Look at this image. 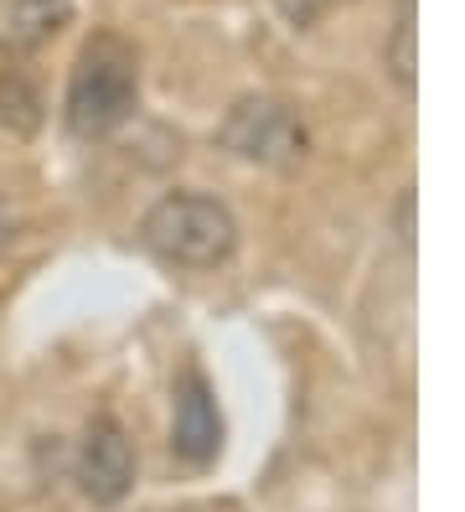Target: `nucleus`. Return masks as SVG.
Returning a JSON list of instances; mask_svg holds the SVG:
<instances>
[{"mask_svg":"<svg viewBox=\"0 0 465 512\" xmlns=\"http://www.w3.org/2000/svg\"><path fill=\"white\" fill-rule=\"evenodd\" d=\"M217 145L233 150L238 161H259V166H285L305 150V125L295 119L290 104L279 99H243L228 109Z\"/></svg>","mask_w":465,"mask_h":512,"instance_id":"obj_3","label":"nucleus"},{"mask_svg":"<svg viewBox=\"0 0 465 512\" xmlns=\"http://www.w3.org/2000/svg\"><path fill=\"white\" fill-rule=\"evenodd\" d=\"M171 450L181 466H212L223 456V414H217V399L202 373H186L176 383V414H171Z\"/></svg>","mask_w":465,"mask_h":512,"instance_id":"obj_5","label":"nucleus"},{"mask_svg":"<svg viewBox=\"0 0 465 512\" xmlns=\"http://www.w3.org/2000/svg\"><path fill=\"white\" fill-rule=\"evenodd\" d=\"M140 104V63L119 37H93L68 78V130L78 140H104L119 125H130V114Z\"/></svg>","mask_w":465,"mask_h":512,"instance_id":"obj_1","label":"nucleus"},{"mask_svg":"<svg viewBox=\"0 0 465 512\" xmlns=\"http://www.w3.org/2000/svg\"><path fill=\"white\" fill-rule=\"evenodd\" d=\"M78 481H83V497L93 507H119L135 492V450H130V435H124L109 414H99L83 430Z\"/></svg>","mask_w":465,"mask_h":512,"instance_id":"obj_4","label":"nucleus"},{"mask_svg":"<svg viewBox=\"0 0 465 512\" xmlns=\"http://www.w3.org/2000/svg\"><path fill=\"white\" fill-rule=\"evenodd\" d=\"M140 244L166 259V264H181V269H212L223 264L238 244V223L233 213L217 197H202V192H171L161 197L145 213L140 223Z\"/></svg>","mask_w":465,"mask_h":512,"instance_id":"obj_2","label":"nucleus"},{"mask_svg":"<svg viewBox=\"0 0 465 512\" xmlns=\"http://www.w3.org/2000/svg\"><path fill=\"white\" fill-rule=\"evenodd\" d=\"M0 125L16 130V135H31L42 125V99H37V88H31V78L21 68L0 73Z\"/></svg>","mask_w":465,"mask_h":512,"instance_id":"obj_8","label":"nucleus"},{"mask_svg":"<svg viewBox=\"0 0 465 512\" xmlns=\"http://www.w3.org/2000/svg\"><path fill=\"white\" fill-rule=\"evenodd\" d=\"M336 6H341V0H274L279 21L295 26V32H310V26H321Z\"/></svg>","mask_w":465,"mask_h":512,"instance_id":"obj_9","label":"nucleus"},{"mask_svg":"<svg viewBox=\"0 0 465 512\" xmlns=\"http://www.w3.org/2000/svg\"><path fill=\"white\" fill-rule=\"evenodd\" d=\"M11 233H16V213H11V207H6V202H0V249H6V244H11Z\"/></svg>","mask_w":465,"mask_h":512,"instance_id":"obj_10","label":"nucleus"},{"mask_svg":"<svg viewBox=\"0 0 465 512\" xmlns=\"http://www.w3.org/2000/svg\"><path fill=\"white\" fill-rule=\"evenodd\" d=\"M383 68L398 83V94L414 99V88H419V6L414 0H398L393 32L383 42Z\"/></svg>","mask_w":465,"mask_h":512,"instance_id":"obj_7","label":"nucleus"},{"mask_svg":"<svg viewBox=\"0 0 465 512\" xmlns=\"http://www.w3.org/2000/svg\"><path fill=\"white\" fill-rule=\"evenodd\" d=\"M73 16V0H0V52H31Z\"/></svg>","mask_w":465,"mask_h":512,"instance_id":"obj_6","label":"nucleus"}]
</instances>
